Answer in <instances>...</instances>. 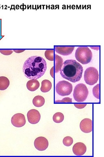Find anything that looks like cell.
I'll return each instance as SVG.
<instances>
[{"label": "cell", "instance_id": "8", "mask_svg": "<svg viewBox=\"0 0 104 157\" xmlns=\"http://www.w3.org/2000/svg\"><path fill=\"white\" fill-rule=\"evenodd\" d=\"M34 144L36 149L40 151H43L47 149L49 143L45 137H41L36 138L34 140Z\"/></svg>", "mask_w": 104, "mask_h": 157}, {"label": "cell", "instance_id": "12", "mask_svg": "<svg viewBox=\"0 0 104 157\" xmlns=\"http://www.w3.org/2000/svg\"><path fill=\"white\" fill-rule=\"evenodd\" d=\"M74 48V46H56L55 51L59 54L67 56L72 54Z\"/></svg>", "mask_w": 104, "mask_h": 157}, {"label": "cell", "instance_id": "1", "mask_svg": "<svg viewBox=\"0 0 104 157\" xmlns=\"http://www.w3.org/2000/svg\"><path fill=\"white\" fill-rule=\"evenodd\" d=\"M47 69L44 59L34 56L28 58L24 63L22 71L25 76L30 80H37L44 75Z\"/></svg>", "mask_w": 104, "mask_h": 157}, {"label": "cell", "instance_id": "4", "mask_svg": "<svg viewBox=\"0 0 104 157\" xmlns=\"http://www.w3.org/2000/svg\"><path fill=\"white\" fill-rule=\"evenodd\" d=\"M88 94V90L84 84H78L74 89L73 97L78 102H83L87 99Z\"/></svg>", "mask_w": 104, "mask_h": 157}, {"label": "cell", "instance_id": "24", "mask_svg": "<svg viewBox=\"0 0 104 157\" xmlns=\"http://www.w3.org/2000/svg\"><path fill=\"white\" fill-rule=\"evenodd\" d=\"M74 105L76 108L79 109H82L87 106L86 104H75Z\"/></svg>", "mask_w": 104, "mask_h": 157}, {"label": "cell", "instance_id": "15", "mask_svg": "<svg viewBox=\"0 0 104 157\" xmlns=\"http://www.w3.org/2000/svg\"><path fill=\"white\" fill-rule=\"evenodd\" d=\"M45 99L42 96H38L34 97L33 100V103L36 107H41L44 105Z\"/></svg>", "mask_w": 104, "mask_h": 157}, {"label": "cell", "instance_id": "21", "mask_svg": "<svg viewBox=\"0 0 104 157\" xmlns=\"http://www.w3.org/2000/svg\"><path fill=\"white\" fill-rule=\"evenodd\" d=\"M63 144L66 146H70L72 145L73 143V140L70 137H67L63 139Z\"/></svg>", "mask_w": 104, "mask_h": 157}, {"label": "cell", "instance_id": "10", "mask_svg": "<svg viewBox=\"0 0 104 157\" xmlns=\"http://www.w3.org/2000/svg\"><path fill=\"white\" fill-rule=\"evenodd\" d=\"M80 127L81 131L85 133L92 132L93 121L89 119H84L80 122Z\"/></svg>", "mask_w": 104, "mask_h": 157}, {"label": "cell", "instance_id": "18", "mask_svg": "<svg viewBox=\"0 0 104 157\" xmlns=\"http://www.w3.org/2000/svg\"><path fill=\"white\" fill-rule=\"evenodd\" d=\"M53 119L55 123H61L64 120V115L62 113L58 112L54 115Z\"/></svg>", "mask_w": 104, "mask_h": 157}, {"label": "cell", "instance_id": "22", "mask_svg": "<svg viewBox=\"0 0 104 157\" xmlns=\"http://www.w3.org/2000/svg\"><path fill=\"white\" fill-rule=\"evenodd\" d=\"M13 52V50H0V52L5 56H9L12 54Z\"/></svg>", "mask_w": 104, "mask_h": 157}, {"label": "cell", "instance_id": "17", "mask_svg": "<svg viewBox=\"0 0 104 157\" xmlns=\"http://www.w3.org/2000/svg\"><path fill=\"white\" fill-rule=\"evenodd\" d=\"M55 72L57 73L61 70L63 65V60L61 57L58 55H55Z\"/></svg>", "mask_w": 104, "mask_h": 157}, {"label": "cell", "instance_id": "9", "mask_svg": "<svg viewBox=\"0 0 104 157\" xmlns=\"http://www.w3.org/2000/svg\"><path fill=\"white\" fill-rule=\"evenodd\" d=\"M27 118L29 123L35 124L38 123L40 120V114L37 110L32 109L28 112Z\"/></svg>", "mask_w": 104, "mask_h": 157}, {"label": "cell", "instance_id": "2", "mask_svg": "<svg viewBox=\"0 0 104 157\" xmlns=\"http://www.w3.org/2000/svg\"><path fill=\"white\" fill-rule=\"evenodd\" d=\"M60 74L64 79L75 83L80 80L82 77L83 67L75 60L70 59L64 62Z\"/></svg>", "mask_w": 104, "mask_h": 157}, {"label": "cell", "instance_id": "3", "mask_svg": "<svg viewBox=\"0 0 104 157\" xmlns=\"http://www.w3.org/2000/svg\"><path fill=\"white\" fill-rule=\"evenodd\" d=\"M75 56L78 61L82 64H87L91 61L93 53L87 46H80L76 50Z\"/></svg>", "mask_w": 104, "mask_h": 157}, {"label": "cell", "instance_id": "16", "mask_svg": "<svg viewBox=\"0 0 104 157\" xmlns=\"http://www.w3.org/2000/svg\"><path fill=\"white\" fill-rule=\"evenodd\" d=\"M10 85V82L5 77H0V90H4L7 89Z\"/></svg>", "mask_w": 104, "mask_h": 157}, {"label": "cell", "instance_id": "11", "mask_svg": "<svg viewBox=\"0 0 104 157\" xmlns=\"http://www.w3.org/2000/svg\"><path fill=\"white\" fill-rule=\"evenodd\" d=\"M86 146L82 143H77L74 145L72 151L74 154L77 156H82L86 152Z\"/></svg>", "mask_w": 104, "mask_h": 157}, {"label": "cell", "instance_id": "13", "mask_svg": "<svg viewBox=\"0 0 104 157\" xmlns=\"http://www.w3.org/2000/svg\"><path fill=\"white\" fill-rule=\"evenodd\" d=\"M39 83L37 80H31L27 82V87L29 91H34L39 88Z\"/></svg>", "mask_w": 104, "mask_h": 157}, {"label": "cell", "instance_id": "20", "mask_svg": "<svg viewBox=\"0 0 104 157\" xmlns=\"http://www.w3.org/2000/svg\"><path fill=\"white\" fill-rule=\"evenodd\" d=\"M54 51L52 50H47L45 53V56L47 59L50 61H53L54 60Z\"/></svg>", "mask_w": 104, "mask_h": 157}, {"label": "cell", "instance_id": "14", "mask_svg": "<svg viewBox=\"0 0 104 157\" xmlns=\"http://www.w3.org/2000/svg\"><path fill=\"white\" fill-rule=\"evenodd\" d=\"M41 90L43 93H47L51 90L52 87V84L50 81L44 80L41 83Z\"/></svg>", "mask_w": 104, "mask_h": 157}, {"label": "cell", "instance_id": "7", "mask_svg": "<svg viewBox=\"0 0 104 157\" xmlns=\"http://www.w3.org/2000/svg\"><path fill=\"white\" fill-rule=\"evenodd\" d=\"M11 122L12 125L15 127H23L25 125L26 122L25 116L21 113L15 114L12 117Z\"/></svg>", "mask_w": 104, "mask_h": 157}, {"label": "cell", "instance_id": "25", "mask_svg": "<svg viewBox=\"0 0 104 157\" xmlns=\"http://www.w3.org/2000/svg\"><path fill=\"white\" fill-rule=\"evenodd\" d=\"M24 51H25V50H14L13 51H15V52H16V53H21L22 52H23Z\"/></svg>", "mask_w": 104, "mask_h": 157}, {"label": "cell", "instance_id": "6", "mask_svg": "<svg viewBox=\"0 0 104 157\" xmlns=\"http://www.w3.org/2000/svg\"><path fill=\"white\" fill-rule=\"evenodd\" d=\"M55 90L57 94L60 96H69L72 91V85L67 81H60L57 84Z\"/></svg>", "mask_w": 104, "mask_h": 157}, {"label": "cell", "instance_id": "5", "mask_svg": "<svg viewBox=\"0 0 104 157\" xmlns=\"http://www.w3.org/2000/svg\"><path fill=\"white\" fill-rule=\"evenodd\" d=\"M99 76L98 70L94 67H89L85 71L84 80L88 85H93L96 83L98 80Z\"/></svg>", "mask_w": 104, "mask_h": 157}, {"label": "cell", "instance_id": "23", "mask_svg": "<svg viewBox=\"0 0 104 157\" xmlns=\"http://www.w3.org/2000/svg\"><path fill=\"white\" fill-rule=\"evenodd\" d=\"M72 99L68 97L64 98V99L61 100V101H55L56 103H72Z\"/></svg>", "mask_w": 104, "mask_h": 157}, {"label": "cell", "instance_id": "19", "mask_svg": "<svg viewBox=\"0 0 104 157\" xmlns=\"http://www.w3.org/2000/svg\"><path fill=\"white\" fill-rule=\"evenodd\" d=\"M100 85L99 84L95 86L93 88V96L97 99H100Z\"/></svg>", "mask_w": 104, "mask_h": 157}]
</instances>
